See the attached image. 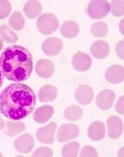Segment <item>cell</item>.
Listing matches in <instances>:
<instances>
[{
	"label": "cell",
	"mask_w": 124,
	"mask_h": 157,
	"mask_svg": "<svg viewBox=\"0 0 124 157\" xmlns=\"http://www.w3.org/2000/svg\"><path fill=\"white\" fill-rule=\"evenodd\" d=\"M57 96V88L52 85H45L40 89L38 98L40 102H50L55 100Z\"/></svg>",
	"instance_id": "ac0fdd59"
},
{
	"label": "cell",
	"mask_w": 124,
	"mask_h": 157,
	"mask_svg": "<svg viewBox=\"0 0 124 157\" xmlns=\"http://www.w3.org/2000/svg\"><path fill=\"white\" fill-rule=\"evenodd\" d=\"M59 26L57 17L51 13H45L40 16L37 22V27L44 35H50L57 30Z\"/></svg>",
	"instance_id": "3957f363"
},
{
	"label": "cell",
	"mask_w": 124,
	"mask_h": 157,
	"mask_svg": "<svg viewBox=\"0 0 124 157\" xmlns=\"http://www.w3.org/2000/svg\"><path fill=\"white\" fill-rule=\"evenodd\" d=\"M94 97L93 90L88 85H81L75 91V99L82 105H88Z\"/></svg>",
	"instance_id": "7c38bea8"
},
{
	"label": "cell",
	"mask_w": 124,
	"mask_h": 157,
	"mask_svg": "<svg viewBox=\"0 0 124 157\" xmlns=\"http://www.w3.org/2000/svg\"><path fill=\"white\" fill-rule=\"evenodd\" d=\"M80 145L78 142H71L66 144L61 149V155L65 157H76L78 153Z\"/></svg>",
	"instance_id": "d4e9b609"
},
{
	"label": "cell",
	"mask_w": 124,
	"mask_h": 157,
	"mask_svg": "<svg viewBox=\"0 0 124 157\" xmlns=\"http://www.w3.org/2000/svg\"><path fill=\"white\" fill-rule=\"evenodd\" d=\"M111 12L115 17H122L124 14L123 1H112L111 2Z\"/></svg>",
	"instance_id": "4316f807"
},
{
	"label": "cell",
	"mask_w": 124,
	"mask_h": 157,
	"mask_svg": "<svg viewBox=\"0 0 124 157\" xmlns=\"http://www.w3.org/2000/svg\"><path fill=\"white\" fill-rule=\"evenodd\" d=\"M54 114V107L50 105H44L35 110L34 114V119L39 124H44L48 121Z\"/></svg>",
	"instance_id": "2e32d148"
},
{
	"label": "cell",
	"mask_w": 124,
	"mask_h": 157,
	"mask_svg": "<svg viewBox=\"0 0 124 157\" xmlns=\"http://www.w3.org/2000/svg\"><path fill=\"white\" fill-rule=\"evenodd\" d=\"M81 157H87V156H92V157H97L98 152L96 150V149L92 146H86L82 149L80 153Z\"/></svg>",
	"instance_id": "f546056e"
},
{
	"label": "cell",
	"mask_w": 124,
	"mask_h": 157,
	"mask_svg": "<svg viewBox=\"0 0 124 157\" xmlns=\"http://www.w3.org/2000/svg\"><path fill=\"white\" fill-rule=\"evenodd\" d=\"M108 136L113 139H118L123 132V124L120 117L117 116H111L107 120Z\"/></svg>",
	"instance_id": "ba28073f"
},
{
	"label": "cell",
	"mask_w": 124,
	"mask_h": 157,
	"mask_svg": "<svg viewBox=\"0 0 124 157\" xmlns=\"http://www.w3.org/2000/svg\"><path fill=\"white\" fill-rule=\"evenodd\" d=\"M9 24L15 30H21L25 25V20L20 12H14L10 17Z\"/></svg>",
	"instance_id": "603a6c76"
},
{
	"label": "cell",
	"mask_w": 124,
	"mask_h": 157,
	"mask_svg": "<svg viewBox=\"0 0 124 157\" xmlns=\"http://www.w3.org/2000/svg\"><path fill=\"white\" fill-rule=\"evenodd\" d=\"M14 145L18 152H22V153H29L34 149V138L30 134L23 135L16 139Z\"/></svg>",
	"instance_id": "8fae6325"
},
{
	"label": "cell",
	"mask_w": 124,
	"mask_h": 157,
	"mask_svg": "<svg viewBox=\"0 0 124 157\" xmlns=\"http://www.w3.org/2000/svg\"><path fill=\"white\" fill-rule=\"evenodd\" d=\"M63 42L57 37H50L43 42L42 51L48 56H55L61 52Z\"/></svg>",
	"instance_id": "52a82bcc"
},
{
	"label": "cell",
	"mask_w": 124,
	"mask_h": 157,
	"mask_svg": "<svg viewBox=\"0 0 124 157\" xmlns=\"http://www.w3.org/2000/svg\"><path fill=\"white\" fill-rule=\"evenodd\" d=\"M26 124L24 122H6V125L4 128V132L9 136H15L26 129Z\"/></svg>",
	"instance_id": "44dd1931"
},
{
	"label": "cell",
	"mask_w": 124,
	"mask_h": 157,
	"mask_svg": "<svg viewBox=\"0 0 124 157\" xmlns=\"http://www.w3.org/2000/svg\"><path fill=\"white\" fill-rule=\"evenodd\" d=\"M4 125H5V124H4L3 119H2V117H0V130H1V129L3 128Z\"/></svg>",
	"instance_id": "d6a6232c"
},
{
	"label": "cell",
	"mask_w": 124,
	"mask_h": 157,
	"mask_svg": "<svg viewBox=\"0 0 124 157\" xmlns=\"http://www.w3.org/2000/svg\"><path fill=\"white\" fill-rule=\"evenodd\" d=\"M35 71L39 76L44 78H50L54 72V63L48 59H40L37 62Z\"/></svg>",
	"instance_id": "5bb4252c"
},
{
	"label": "cell",
	"mask_w": 124,
	"mask_h": 157,
	"mask_svg": "<svg viewBox=\"0 0 124 157\" xmlns=\"http://www.w3.org/2000/svg\"><path fill=\"white\" fill-rule=\"evenodd\" d=\"M83 115V111L81 107L78 106L72 105L70 107H67L64 112V116L67 120L71 121H75L81 117Z\"/></svg>",
	"instance_id": "7402d4cb"
},
{
	"label": "cell",
	"mask_w": 124,
	"mask_h": 157,
	"mask_svg": "<svg viewBox=\"0 0 124 157\" xmlns=\"http://www.w3.org/2000/svg\"><path fill=\"white\" fill-rule=\"evenodd\" d=\"M91 33L96 37H102L108 33V26L104 22H96L91 27Z\"/></svg>",
	"instance_id": "484cf974"
},
{
	"label": "cell",
	"mask_w": 124,
	"mask_h": 157,
	"mask_svg": "<svg viewBox=\"0 0 124 157\" xmlns=\"http://www.w3.org/2000/svg\"><path fill=\"white\" fill-rule=\"evenodd\" d=\"M1 156H2V153L0 152V157H1Z\"/></svg>",
	"instance_id": "d590c367"
},
{
	"label": "cell",
	"mask_w": 124,
	"mask_h": 157,
	"mask_svg": "<svg viewBox=\"0 0 124 157\" xmlns=\"http://www.w3.org/2000/svg\"><path fill=\"white\" fill-rule=\"evenodd\" d=\"M11 4L9 1L0 0V20L6 18L11 13Z\"/></svg>",
	"instance_id": "83f0119b"
},
{
	"label": "cell",
	"mask_w": 124,
	"mask_h": 157,
	"mask_svg": "<svg viewBox=\"0 0 124 157\" xmlns=\"http://www.w3.org/2000/svg\"><path fill=\"white\" fill-rule=\"evenodd\" d=\"M57 124L54 122H50L45 127L40 128L37 132V139L40 143L52 144L54 141Z\"/></svg>",
	"instance_id": "5b68a950"
},
{
	"label": "cell",
	"mask_w": 124,
	"mask_h": 157,
	"mask_svg": "<svg viewBox=\"0 0 124 157\" xmlns=\"http://www.w3.org/2000/svg\"><path fill=\"white\" fill-rule=\"evenodd\" d=\"M60 33L66 38H74L78 34L79 26L75 21H65L60 27Z\"/></svg>",
	"instance_id": "d6986e66"
},
{
	"label": "cell",
	"mask_w": 124,
	"mask_h": 157,
	"mask_svg": "<svg viewBox=\"0 0 124 157\" xmlns=\"http://www.w3.org/2000/svg\"><path fill=\"white\" fill-rule=\"evenodd\" d=\"M115 93L111 90L101 91L96 97V104L98 107L103 110H107L112 107L115 100Z\"/></svg>",
	"instance_id": "9c48e42d"
},
{
	"label": "cell",
	"mask_w": 124,
	"mask_h": 157,
	"mask_svg": "<svg viewBox=\"0 0 124 157\" xmlns=\"http://www.w3.org/2000/svg\"><path fill=\"white\" fill-rule=\"evenodd\" d=\"M89 137L93 141L102 140L106 136V127L101 121H94L88 129Z\"/></svg>",
	"instance_id": "9a60e30c"
},
{
	"label": "cell",
	"mask_w": 124,
	"mask_h": 157,
	"mask_svg": "<svg viewBox=\"0 0 124 157\" xmlns=\"http://www.w3.org/2000/svg\"><path fill=\"white\" fill-rule=\"evenodd\" d=\"M72 65L77 71L86 72L90 69L92 65V59L87 54L78 52L72 58Z\"/></svg>",
	"instance_id": "30bf717a"
},
{
	"label": "cell",
	"mask_w": 124,
	"mask_h": 157,
	"mask_svg": "<svg viewBox=\"0 0 124 157\" xmlns=\"http://www.w3.org/2000/svg\"><path fill=\"white\" fill-rule=\"evenodd\" d=\"M2 82H3V76H2V71H1V69H0V87L2 86Z\"/></svg>",
	"instance_id": "836d02e7"
},
{
	"label": "cell",
	"mask_w": 124,
	"mask_h": 157,
	"mask_svg": "<svg viewBox=\"0 0 124 157\" xmlns=\"http://www.w3.org/2000/svg\"><path fill=\"white\" fill-rule=\"evenodd\" d=\"M0 36L4 41L8 44L15 43L18 40V36L16 33L10 30L6 25H2L0 27Z\"/></svg>",
	"instance_id": "cb8c5ba5"
},
{
	"label": "cell",
	"mask_w": 124,
	"mask_h": 157,
	"mask_svg": "<svg viewBox=\"0 0 124 157\" xmlns=\"http://www.w3.org/2000/svg\"><path fill=\"white\" fill-rule=\"evenodd\" d=\"M91 52L96 59H103L109 55V47L104 40H96L91 45Z\"/></svg>",
	"instance_id": "e0dca14e"
},
{
	"label": "cell",
	"mask_w": 124,
	"mask_h": 157,
	"mask_svg": "<svg viewBox=\"0 0 124 157\" xmlns=\"http://www.w3.org/2000/svg\"><path fill=\"white\" fill-rule=\"evenodd\" d=\"M123 96L121 97L118 100L117 104L116 105V111L117 112L118 114H124V107H123Z\"/></svg>",
	"instance_id": "4dcf8cb0"
},
{
	"label": "cell",
	"mask_w": 124,
	"mask_h": 157,
	"mask_svg": "<svg viewBox=\"0 0 124 157\" xmlns=\"http://www.w3.org/2000/svg\"><path fill=\"white\" fill-rule=\"evenodd\" d=\"M53 155L52 149L48 147H40L37 149L33 154V156H41V157H50Z\"/></svg>",
	"instance_id": "f1b7e54d"
},
{
	"label": "cell",
	"mask_w": 124,
	"mask_h": 157,
	"mask_svg": "<svg viewBox=\"0 0 124 157\" xmlns=\"http://www.w3.org/2000/svg\"><path fill=\"white\" fill-rule=\"evenodd\" d=\"M110 6L105 0H93L91 1L88 6V13L92 19L99 20L109 14Z\"/></svg>",
	"instance_id": "277c9868"
},
{
	"label": "cell",
	"mask_w": 124,
	"mask_h": 157,
	"mask_svg": "<svg viewBox=\"0 0 124 157\" xmlns=\"http://www.w3.org/2000/svg\"><path fill=\"white\" fill-rule=\"evenodd\" d=\"M106 80L112 84H117L124 79L123 67L119 65H114L108 68L105 74Z\"/></svg>",
	"instance_id": "4fadbf2b"
},
{
	"label": "cell",
	"mask_w": 124,
	"mask_h": 157,
	"mask_svg": "<svg viewBox=\"0 0 124 157\" xmlns=\"http://www.w3.org/2000/svg\"><path fill=\"white\" fill-rule=\"evenodd\" d=\"M79 128L74 124H64L60 126L57 132V139L59 142H65L78 137Z\"/></svg>",
	"instance_id": "8992f818"
},
{
	"label": "cell",
	"mask_w": 124,
	"mask_h": 157,
	"mask_svg": "<svg viewBox=\"0 0 124 157\" xmlns=\"http://www.w3.org/2000/svg\"><path fill=\"white\" fill-rule=\"evenodd\" d=\"M116 50L118 56H119L121 59L123 60V40H121V41H119V43L116 44Z\"/></svg>",
	"instance_id": "1f68e13d"
},
{
	"label": "cell",
	"mask_w": 124,
	"mask_h": 157,
	"mask_svg": "<svg viewBox=\"0 0 124 157\" xmlns=\"http://www.w3.org/2000/svg\"><path fill=\"white\" fill-rule=\"evenodd\" d=\"M25 15L29 19H35L42 12V6L38 1L31 0L26 2L24 7Z\"/></svg>",
	"instance_id": "ffe728a7"
},
{
	"label": "cell",
	"mask_w": 124,
	"mask_h": 157,
	"mask_svg": "<svg viewBox=\"0 0 124 157\" xmlns=\"http://www.w3.org/2000/svg\"><path fill=\"white\" fill-rule=\"evenodd\" d=\"M37 96L28 86L13 83L0 94V113L11 120H20L30 115L36 106Z\"/></svg>",
	"instance_id": "6da1fadb"
},
{
	"label": "cell",
	"mask_w": 124,
	"mask_h": 157,
	"mask_svg": "<svg viewBox=\"0 0 124 157\" xmlns=\"http://www.w3.org/2000/svg\"><path fill=\"white\" fill-rule=\"evenodd\" d=\"M32 54L26 48L13 45L6 48L0 57V67L8 80L24 82L33 71Z\"/></svg>",
	"instance_id": "7a4b0ae2"
},
{
	"label": "cell",
	"mask_w": 124,
	"mask_h": 157,
	"mask_svg": "<svg viewBox=\"0 0 124 157\" xmlns=\"http://www.w3.org/2000/svg\"><path fill=\"white\" fill-rule=\"evenodd\" d=\"M2 48H3V42H2V39L0 38V50H2Z\"/></svg>",
	"instance_id": "e575fe53"
}]
</instances>
